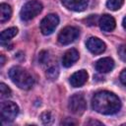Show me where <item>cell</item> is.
Returning a JSON list of instances; mask_svg holds the SVG:
<instances>
[{
	"label": "cell",
	"mask_w": 126,
	"mask_h": 126,
	"mask_svg": "<svg viewBox=\"0 0 126 126\" xmlns=\"http://www.w3.org/2000/svg\"><path fill=\"white\" fill-rule=\"evenodd\" d=\"M93 108L100 114H114L121 108V101L116 94L108 91H100L94 94L92 99Z\"/></svg>",
	"instance_id": "6da1fadb"
},
{
	"label": "cell",
	"mask_w": 126,
	"mask_h": 126,
	"mask_svg": "<svg viewBox=\"0 0 126 126\" xmlns=\"http://www.w3.org/2000/svg\"><path fill=\"white\" fill-rule=\"evenodd\" d=\"M12 82L23 90H30L33 85L32 76L24 68L20 66H14L8 73Z\"/></svg>",
	"instance_id": "7a4b0ae2"
},
{
	"label": "cell",
	"mask_w": 126,
	"mask_h": 126,
	"mask_svg": "<svg viewBox=\"0 0 126 126\" xmlns=\"http://www.w3.org/2000/svg\"><path fill=\"white\" fill-rule=\"evenodd\" d=\"M42 11V4L37 0H31L27 2L21 9L20 16L24 21H30L37 16Z\"/></svg>",
	"instance_id": "3957f363"
},
{
	"label": "cell",
	"mask_w": 126,
	"mask_h": 126,
	"mask_svg": "<svg viewBox=\"0 0 126 126\" xmlns=\"http://www.w3.org/2000/svg\"><path fill=\"white\" fill-rule=\"evenodd\" d=\"M19 113L18 105L13 101H3L0 106V115L3 122L13 121Z\"/></svg>",
	"instance_id": "277c9868"
},
{
	"label": "cell",
	"mask_w": 126,
	"mask_h": 126,
	"mask_svg": "<svg viewBox=\"0 0 126 126\" xmlns=\"http://www.w3.org/2000/svg\"><path fill=\"white\" fill-rule=\"evenodd\" d=\"M80 34V31L78 28L76 27H66L63 30H61V32L58 34V42L62 45H67L70 44L71 42H73L74 40H76L78 38Z\"/></svg>",
	"instance_id": "5b68a950"
},
{
	"label": "cell",
	"mask_w": 126,
	"mask_h": 126,
	"mask_svg": "<svg viewBox=\"0 0 126 126\" xmlns=\"http://www.w3.org/2000/svg\"><path fill=\"white\" fill-rule=\"evenodd\" d=\"M68 107L74 114H82L86 110L87 102L82 94H75L69 98Z\"/></svg>",
	"instance_id": "8992f818"
},
{
	"label": "cell",
	"mask_w": 126,
	"mask_h": 126,
	"mask_svg": "<svg viewBox=\"0 0 126 126\" xmlns=\"http://www.w3.org/2000/svg\"><path fill=\"white\" fill-rule=\"evenodd\" d=\"M59 24V18L55 14H49L45 16L40 22V31L42 34L48 35L54 32Z\"/></svg>",
	"instance_id": "52a82bcc"
},
{
	"label": "cell",
	"mask_w": 126,
	"mask_h": 126,
	"mask_svg": "<svg viewBox=\"0 0 126 126\" xmlns=\"http://www.w3.org/2000/svg\"><path fill=\"white\" fill-rule=\"evenodd\" d=\"M86 45H87V48L94 54H100L102 53L105 48H106V45L105 43L99 39L98 37H94V36H92L90 37L87 42H86Z\"/></svg>",
	"instance_id": "ba28073f"
},
{
	"label": "cell",
	"mask_w": 126,
	"mask_h": 126,
	"mask_svg": "<svg viewBox=\"0 0 126 126\" xmlns=\"http://www.w3.org/2000/svg\"><path fill=\"white\" fill-rule=\"evenodd\" d=\"M61 2L67 9L75 12L84 11L89 4V0H61Z\"/></svg>",
	"instance_id": "9c48e42d"
},
{
	"label": "cell",
	"mask_w": 126,
	"mask_h": 126,
	"mask_svg": "<svg viewBox=\"0 0 126 126\" xmlns=\"http://www.w3.org/2000/svg\"><path fill=\"white\" fill-rule=\"evenodd\" d=\"M88 73L86 70H79L77 72H75L71 77H70V84L72 87L74 88H79L81 86H83L87 80H88Z\"/></svg>",
	"instance_id": "30bf717a"
},
{
	"label": "cell",
	"mask_w": 126,
	"mask_h": 126,
	"mask_svg": "<svg viewBox=\"0 0 126 126\" xmlns=\"http://www.w3.org/2000/svg\"><path fill=\"white\" fill-rule=\"evenodd\" d=\"M114 68V61L110 57H103L96 61L95 69L99 73H108Z\"/></svg>",
	"instance_id": "8fae6325"
},
{
	"label": "cell",
	"mask_w": 126,
	"mask_h": 126,
	"mask_svg": "<svg viewBox=\"0 0 126 126\" xmlns=\"http://www.w3.org/2000/svg\"><path fill=\"white\" fill-rule=\"evenodd\" d=\"M98 25H99V28L103 32H111L115 28V20L110 15L105 14L99 18Z\"/></svg>",
	"instance_id": "7c38bea8"
},
{
	"label": "cell",
	"mask_w": 126,
	"mask_h": 126,
	"mask_svg": "<svg viewBox=\"0 0 126 126\" xmlns=\"http://www.w3.org/2000/svg\"><path fill=\"white\" fill-rule=\"evenodd\" d=\"M79 59V52L75 48L68 49L62 57V65L64 67H71Z\"/></svg>",
	"instance_id": "4fadbf2b"
},
{
	"label": "cell",
	"mask_w": 126,
	"mask_h": 126,
	"mask_svg": "<svg viewBox=\"0 0 126 126\" xmlns=\"http://www.w3.org/2000/svg\"><path fill=\"white\" fill-rule=\"evenodd\" d=\"M45 75L49 80H55L57 79L59 75V68L56 64V62L50 60L45 65Z\"/></svg>",
	"instance_id": "5bb4252c"
},
{
	"label": "cell",
	"mask_w": 126,
	"mask_h": 126,
	"mask_svg": "<svg viewBox=\"0 0 126 126\" xmlns=\"http://www.w3.org/2000/svg\"><path fill=\"white\" fill-rule=\"evenodd\" d=\"M12 15V9L8 4L2 3L0 5V21L1 23H4L8 21L11 18Z\"/></svg>",
	"instance_id": "9a60e30c"
},
{
	"label": "cell",
	"mask_w": 126,
	"mask_h": 126,
	"mask_svg": "<svg viewBox=\"0 0 126 126\" xmlns=\"http://www.w3.org/2000/svg\"><path fill=\"white\" fill-rule=\"evenodd\" d=\"M18 33V29L17 28H9L7 30H4L2 32H1V35H0V38H1V42H5V41H8L9 39L13 38L16 34Z\"/></svg>",
	"instance_id": "2e32d148"
},
{
	"label": "cell",
	"mask_w": 126,
	"mask_h": 126,
	"mask_svg": "<svg viewBox=\"0 0 126 126\" xmlns=\"http://www.w3.org/2000/svg\"><path fill=\"white\" fill-rule=\"evenodd\" d=\"M123 3H124V0H108L106 3V6L109 10L116 11L121 8Z\"/></svg>",
	"instance_id": "e0dca14e"
},
{
	"label": "cell",
	"mask_w": 126,
	"mask_h": 126,
	"mask_svg": "<svg viewBox=\"0 0 126 126\" xmlns=\"http://www.w3.org/2000/svg\"><path fill=\"white\" fill-rule=\"evenodd\" d=\"M11 94H12V92H11L10 88L7 85H5L4 83H1L0 84V96H1V98H7V97L11 96Z\"/></svg>",
	"instance_id": "ac0fdd59"
},
{
	"label": "cell",
	"mask_w": 126,
	"mask_h": 126,
	"mask_svg": "<svg viewBox=\"0 0 126 126\" xmlns=\"http://www.w3.org/2000/svg\"><path fill=\"white\" fill-rule=\"evenodd\" d=\"M40 119H41V121H42L43 124L49 125V124H51L52 121H53V116H52L51 112H49V111H44V112H42V113L40 114Z\"/></svg>",
	"instance_id": "d6986e66"
},
{
	"label": "cell",
	"mask_w": 126,
	"mask_h": 126,
	"mask_svg": "<svg viewBox=\"0 0 126 126\" xmlns=\"http://www.w3.org/2000/svg\"><path fill=\"white\" fill-rule=\"evenodd\" d=\"M118 55L123 61L126 62V44H122L118 47Z\"/></svg>",
	"instance_id": "ffe728a7"
},
{
	"label": "cell",
	"mask_w": 126,
	"mask_h": 126,
	"mask_svg": "<svg viewBox=\"0 0 126 126\" xmlns=\"http://www.w3.org/2000/svg\"><path fill=\"white\" fill-rule=\"evenodd\" d=\"M120 81H121V83L124 85V86H126V69H124L122 72H121V74H120Z\"/></svg>",
	"instance_id": "44dd1931"
},
{
	"label": "cell",
	"mask_w": 126,
	"mask_h": 126,
	"mask_svg": "<svg viewBox=\"0 0 126 126\" xmlns=\"http://www.w3.org/2000/svg\"><path fill=\"white\" fill-rule=\"evenodd\" d=\"M87 125H103L102 122L100 121H97V120H94V119H90L89 121L86 122Z\"/></svg>",
	"instance_id": "7402d4cb"
},
{
	"label": "cell",
	"mask_w": 126,
	"mask_h": 126,
	"mask_svg": "<svg viewBox=\"0 0 126 126\" xmlns=\"http://www.w3.org/2000/svg\"><path fill=\"white\" fill-rule=\"evenodd\" d=\"M61 124H64V125H75V124H77V122L76 121H73L72 119L70 120V118H67L66 120H63L61 122Z\"/></svg>",
	"instance_id": "603a6c76"
},
{
	"label": "cell",
	"mask_w": 126,
	"mask_h": 126,
	"mask_svg": "<svg viewBox=\"0 0 126 126\" xmlns=\"http://www.w3.org/2000/svg\"><path fill=\"white\" fill-rule=\"evenodd\" d=\"M122 26H123L124 30H126V16L123 18V21H122Z\"/></svg>",
	"instance_id": "cb8c5ba5"
},
{
	"label": "cell",
	"mask_w": 126,
	"mask_h": 126,
	"mask_svg": "<svg viewBox=\"0 0 126 126\" xmlns=\"http://www.w3.org/2000/svg\"><path fill=\"white\" fill-rule=\"evenodd\" d=\"M0 58H1V66H3L5 63V57L4 55H0Z\"/></svg>",
	"instance_id": "d4e9b609"
}]
</instances>
